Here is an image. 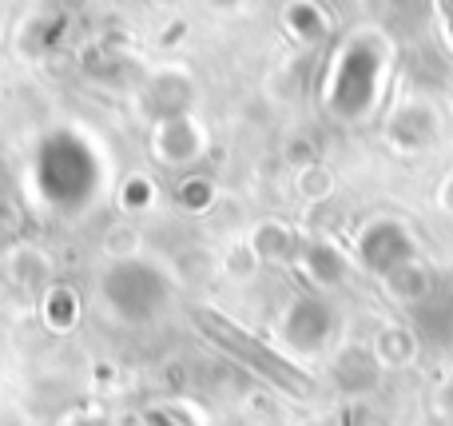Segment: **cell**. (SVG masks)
Masks as SVG:
<instances>
[{"label": "cell", "mask_w": 453, "mask_h": 426, "mask_svg": "<svg viewBox=\"0 0 453 426\" xmlns=\"http://www.w3.org/2000/svg\"><path fill=\"white\" fill-rule=\"evenodd\" d=\"M414 327L426 343L434 347H453V279L430 271V279L422 283V291L406 303Z\"/></svg>", "instance_id": "cell-3"}, {"label": "cell", "mask_w": 453, "mask_h": 426, "mask_svg": "<svg viewBox=\"0 0 453 426\" xmlns=\"http://www.w3.org/2000/svg\"><path fill=\"white\" fill-rule=\"evenodd\" d=\"M358 259L370 275L378 279H398L402 271L418 267L422 252H418V239L410 236L406 223L398 220H374L358 231Z\"/></svg>", "instance_id": "cell-2"}, {"label": "cell", "mask_w": 453, "mask_h": 426, "mask_svg": "<svg viewBox=\"0 0 453 426\" xmlns=\"http://www.w3.org/2000/svg\"><path fill=\"white\" fill-rule=\"evenodd\" d=\"M438 132H441V124H438V116L430 112V104H406V108L390 120V128H386L390 148H398V151L430 148V143L438 140Z\"/></svg>", "instance_id": "cell-4"}, {"label": "cell", "mask_w": 453, "mask_h": 426, "mask_svg": "<svg viewBox=\"0 0 453 426\" xmlns=\"http://www.w3.org/2000/svg\"><path fill=\"white\" fill-rule=\"evenodd\" d=\"M441 199H446V207H449V212H453V175H449V180H446V188H441Z\"/></svg>", "instance_id": "cell-5"}, {"label": "cell", "mask_w": 453, "mask_h": 426, "mask_svg": "<svg viewBox=\"0 0 453 426\" xmlns=\"http://www.w3.org/2000/svg\"><path fill=\"white\" fill-rule=\"evenodd\" d=\"M338 331H342V315L326 295H295V303L282 315V343L287 351L306 359L326 355L338 343Z\"/></svg>", "instance_id": "cell-1"}]
</instances>
